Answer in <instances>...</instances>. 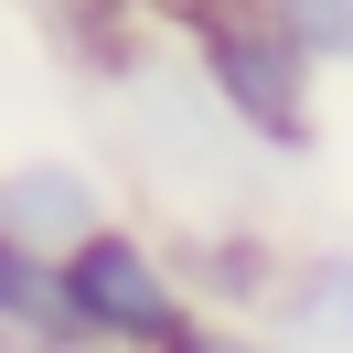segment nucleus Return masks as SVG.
<instances>
[{
    "label": "nucleus",
    "instance_id": "obj_5",
    "mask_svg": "<svg viewBox=\"0 0 353 353\" xmlns=\"http://www.w3.org/2000/svg\"><path fill=\"white\" fill-rule=\"evenodd\" d=\"M268 321L300 353H353V246H300L279 300H268Z\"/></svg>",
    "mask_w": 353,
    "mask_h": 353
},
{
    "label": "nucleus",
    "instance_id": "obj_8",
    "mask_svg": "<svg viewBox=\"0 0 353 353\" xmlns=\"http://www.w3.org/2000/svg\"><path fill=\"white\" fill-rule=\"evenodd\" d=\"M268 22H279L321 75H353V0H268Z\"/></svg>",
    "mask_w": 353,
    "mask_h": 353
},
{
    "label": "nucleus",
    "instance_id": "obj_7",
    "mask_svg": "<svg viewBox=\"0 0 353 353\" xmlns=\"http://www.w3.org/2000/svg\"><path fill=\"white\" fill-rule=\"evenodd\" d=\"M22 11H32V32H43L75 75H108V86L139 75V11L129 0H22Z\"/></svg>",
    "mask_w": 353,
    "mask_h": 353
},
{
    "label": "nucleus",
    "instance_id": "obj_3",
    "mask_svg": "<svg viewBox=\"0 0 353 353\" xmlns=\"http://www.w3.org/2000/svg\"><path fill=\"white\" fill-rule=\"evenodd\" d=\"M108 214H118V193H108L75 150H22V161H0V236L32 246V257H65V246L97 236Z\"/></svg>",
    "mask_w": 353,
    "mask_h": 353
},
{
    "label": "nucleus",
    "instance_id": "obj_10",
    "mask_svg": "<svg viewBox=\"0 0 353 353\" xmlns=\"http://www.w3.org/2000/svg\"><path fill=\"white\" fill-rule=\"evenodd\" d=\"M139 22H161V32H182V22H203V11H225V0H129Z\"/></svg>",
    "mask_w": 353,
    "mask_h": 353
},
{
    "label": "nucleus",
    "instance_id": "obj_1",
    "mask_svg": "<svg viewBox=\"0 0 353 353\" xmlns=\"http://www.w3.org/2000/svg\"><path fill=\"white\" fill-rule=\"evenodd\" d=\"M182 43V75L225 108V129L268 161H310L321 150V65L268 22V0H225L203 22L172 32Z\"/></svg>",
    "mask_w": 353,
    "mask_h": 353
},
{
    "label": "nucleus",
    "instance_id": "obj_4",
    "mask_svg": "<svg viewBox=\"0 0 353 353\" xmlns=\"http://www.w3.org/2000/svg\"><path fill=\"white\" fill-rule=\"evenodd\" d=\"M172 268H182V289H193V310L257 321V310L279 300V279H289V246L268 236L257 214H193L182 246H172Z\"/></svg>",
    "mask_w": 353,
    "mask_h": 353
},
{
    "label": "nucleus",
    "instance_id": "obj_2",
    "mask_svg": "<svg viewBox=\"0 0 353 353\" xmlns=\"http://www.w3.org/2000/svg\"><path fill=\"white\" fill-rule=\"evenodd\" d=\"M54 268H65L75 332H86L97 353H150V343H172V332L193 321V289H182L172 246H161L150 225H129V214H108L97 236H75Z\"/></svg>",
    "mask_w": 353,
    "mask_h": 353
},
{
    "label": "nucleus",
    "instance_id": "obj_9",
    "mask_svg": "<svg viewBox=\"0 0 353 353\" xmlns=\"http://www.w3.org/2000/svg\"><path fill=\"white\" fill-rule=\"evenodd\" d=\"M150 353H289V343L257 332V321H225V310H193V321H182L172 343H150Z\"/></svg>",
    "mask_w": 353,
    "mask_h": 353
},
{
    "label": "nucleus",
    "instance_id": "obj_6",
    "mask_svg": "<svg viewBox=\"0 0 353 353\" xmlns=\"http://www.w3.org/2000/svg\"><path fill=\"white\" fill-rule=\"evenodd\" d=\"M0 353H97L75 332V300H65V268L32 257V246L0 236Z\"/></svg>",
    "mask_w": 353,
    "mask_h": 353
}]
</instances>
